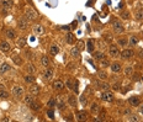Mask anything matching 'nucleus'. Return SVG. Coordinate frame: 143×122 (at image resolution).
I'll use <instances>...</instances> for the list:
<instances>
[{"mask_svg": "<svg viewBox=\"0 0 143 122\" xmlns=\"http://www.w3.org/2000/svg\"><path fill=\"white\" fill-rule=\"evenodd\" d=\"M112 88H114V90H116V91H118V90H120V88H121V85H120V84L117 83V84H115V85H114Z\"/></svg>", "mask_w": 143, "mask_h": 122, "instance_id": "50", "label": "nucleus"}, {"mask_svg": "<svg viewBox=\"0 0 143 122\" xmlns=\"http://www.w3.org/2000/svg\"><path fill=\"white\" fill-rule=\"evenodd\" d=\"M8 97H9V92H8L5 89H0V99L6 100Z\"/></svg>", "mask_w": 143, "mask_h": 122, "instance_id": "29", "label": "nucleus"}, {"mask_svg": "<svg viewBox=\"0 0 143 122\" xmlns=\"http://www.w3.org/2000/svg\"><path fill=\"white\" fill-rule=\"evenodd\" d=\"M94 58L98 59V61H101L102 58H105V54H104L101 51H99V52H94Z\"/></svg>", "mask_w": 143, "mask_h": 122, "instance_id": "30", "label": "nucleus"}, {"mask_svg": "<svg viewBox=\"0 0 143 122\" xmlns=\"http://www.w3.org/2000/svg\"><path fill=\"white\" fill-rule=\"evenodd\" d=\"M133 51L132 49H123L122 52H121V58H123V59H129V58H132L133 57Z\"/></svg>", "mask_w": 143, "mask_h": 122, "instance_id": "5", "label": "nucleus"}, {"mask_svg": "<svg viewBox=\"0 0 143 122\" xmlns=\"http://www.w3.org/2000/svg\"><path fill=\"white\" fill-rule=\"evenodd\" d=\"M25 16H26V19H27L29 21H36V20L38 19V14H37L36 10L32 9V8H26V10H25Z\"/></svg>", "mask_w": 143, "mask_h": 122, "instance_id": "1", "label": "nucleus"}, {"mask_svg": "<svg viewBox=\"0 0 143 122\" xmlns=\"http://www.w3.org/2000/svg\"><path fill=\"white\" fill-rule=\"evenodd\" d=\"M26 69H27V72H29L30 74H33V73L36 72V67H35L33 64H27Z\"/></svg>", "mask_w": 143, "mask_h": 122, "instance_id": "36", "label": "nucleus"}, {"mask_svg": "<svg viewBox=\"0 0 143 122\" xmlns=\"http://www.w3.org/2000/svg\"><path fill=\"white\" fill-rule=\"evenodd\" d=\"M129 113H131V111H129L128 108H127V110H125V115H129Z\"/></svg>", "mask_w": 143, "mask_h": 122, "instance_id": "55", "label": "nucleus"}, {"mask_svg": "<svg viewBox=\"0 0 143 122\" xmlns=\"http://www.w3.org/2000/svg\"><path fill=\"white\" fill-rule=\"evenodd\" d=\"M10 49H11V46H10L9 42H6V41L0 42V51H1V52L6 53V52H9Z\"/></svg>", "mask_w": 143, "mask_h": 122, "instance_id": "6", "label": "nucleus"}, {"mask_svg": "<svg viewBox=\"0 0 143 122\" xmlns=\"http://www.w3.org/2000/svg\"><path fill=\"white\" fill-rule=\"evenodd\" d=\"M121 19L128 20V19H129V13H128V11H122V13H121Z\"/></svg>", "mask_w": 143, "mask_h": 122, "instance_id": "40", "label": "nucleus"}, {"mask_svg": "<svg viewBox=\"0 0 143 122\" xmlns=\"http://www.w3.org/2000/svg\"><path fill=\"white\" fill-rule=\"evenodd\" d=\"M79 101L82 102V105H83V106H85V105H86V97H85L84 95H82V96L79 97Z\"/></svg>", "mask_w": 143, "mask_h": 122, "instance_id": "46", "label": "nucleus"}, {"mask_svg": "<svg viewBox=\"0 0 143 122\" xmlns=\"http://www.w3.org/2000/svg\"><path fill=\"white\" fill-rule=\"evenodd\" d=\"M10 69H11V67H10V64H8V63L0 64V74H4V73L9 72Z\"/></svg>", "mask_w": 143, "mask_h": 122, "instance_id": "19", "label": "nucleus"}, {"mask_svg": "<svg viewBox=\"0 0 143 122\" xmlns=\"http://www.w3.org/2000/svg\"><path fill=\"white\" fill-rule=\"evenodd\" d=\"M134 17H136V20H142L143 19V9H137Z\"/></svg>", "mask_w": 143, "mask_h": 122, "instance_id": "28", "label": "nucleus"}, {"mask_svg": "<svg viewBox=\"0 0 143 122\" xmlns=\"http://www.w3.org/2000/svg\"><path fill=\"white\" fill-rule=\"evenodd\" d=\"M52 76H53V69L48 67V68L43 72V78H44L46 80H49V79H52Z\"/></svg>", "mask_w": 143, "mask_h": 122, "instance_id": "13", "label": "nucleus"}, {"mask_svg": "<svg viewBox=\"0 0 143 122\" xmlns=\"http://www.w3.org/2000/svg\"><path fill=\"white\" fill-rule=\"evenodd\" d=\"M100 65H101V67H109L110 63H109V61H107L106 58H102V59L100 61Z\"/></svg>", "mask_w": 143, "mask_h": 122, "instance_id": "41", "label": "nucleus"}, {"mask_svg": "<svg viewBox=\"0 0 143 122\" xmlns=\"http://www.w3.org/2000/svg\"><path fill=\"white\" fill-rule=\"evenodd\" d=\"M105 40H106L107 42H111V41H112V36H110V35H106V36H105Z\"/></svg>", "mask_w": 143, "mask_h": 122, "instance_id": "51", "label": "nucleus"}, {"mask_svg": "<svg viewBox=\"0 0 143 122\" xmlns=\"http://www.w3.org/2000/svg\"><path fill=\"white\" fill-rule=\"evenodd\" d=\"M133 80H134V81L139 80V76H138V74H134V75H133Z\"/></svg>", "mask_w": 143, "mask_h": 122, "instance_id": "52", "label": "nucleus"}, {"mask_svg": "<svg viewBox=\"0 0 143 122\" xmlns=\"http://www.w3.org/2000/svg\"><path fill=\"white\" fill-rule=\"evenodd\" d=\"M24 80H25L26 83H29V84H32V83H35L36 78H35L32 74H29V75H26V76L24 78Z\"/></svg>", "mask_w": 143, "mask_h": 122, "instance_id": "27", "label": "nucleus"}, {"mask_svg": "<svg viewBox=\"0 0 143 122\" xmlns=\"http://www.w3.org/2000/svg\"><path fill=\"white\" fill-rule=\"evenodd\" d=\"M129 121H131V122H138V121H139V118H138V116L132 115V116H129Z\"/></svg>", "mask_w": 143, "mask_h": 122, "instance_id": "47", "label": "nucleus"}, {"mask_svg": "<svg viewBox=\"0 0 143 122\" xmlns=\"http://www.w3.org/2000/svg\"><path fill=\"white\" fill-rule=\"evenodd\" d=\"M139 112H141V115H143V106H141V108H139Z\"/></svg>", "mask_w": 143, "mask_h": 122, "instance_id": "57", "label": "nucleus"}, {"mask_svg": "<svg viewBox=\"0 0 143 122\" xmlns=\"http://www.w3.org/2000/svg\"><path fill=\"white\" fill-rule=\"evenodd\" d=\"M98 76H99L100 79H102V80H104V79H107V73H106L105 70H101V69H100V70H98Z\"/></svg>", "mask_w": 143, "mask_h": 122, "instance_id": "32", "label": "nucleus"}, {"mask_svg": "<svg viewBox=\"0 0 143 122\" xmlns=\"http://www.w3.org/2000/svg\"><path fill=\"white\" fill-rule=\"evenodd\" d=\"M6 37L10 38V40H14V38L16 37L15 30H14V29H8V30H6Z\"/></svg>", "mask_w": 143, "mask_h": 122, "instance_id": "23", "label": "nucleus"}, {"mask_svg": "<svg viewBox=\"0 0 143 122\" xmlns=\"http://www.w3.org/2000/svg\"><path fill=\"white\" fill-rule=\"evenodd\" d=\"M54 105H56V99L54 97H51L48 100V102H47V106L48 107H54Z\"/></svg>", "mask_w": 143, "mask_h": 122, "instance_id": "39", "label": "nucleus"}, {"mask_svg": "<svg viewBox=\"0 0 143 122\" xmlns=\"http://www.w3.org/2000/svg\"><path fill=\"white\" fill-rule=\"evenodd\" d=\"M47 116H48L49 118H52V120H53V118H54V112H53V110H51V108H49V110L47 111Z\"/></svg>", "mask_w": 143, "mask_h": 122, "instance_id": "49", "label": "nucleus"}, {"mask_svg": "<svg viewBox=\"0 0 143 122\" xmlns=\"http://www.w3.org/2000/svg\"><path fill=\"white\" fill-rule=\"evenodd\" d=\"M58 52H59V48H58V46H56V45H52V46H51V48H49V53H51L52 56H57V54H58Z\"/></svg>", "mask_w": 143, "mask_h": 122, "instance_id": "25", "label": "nucleus"}, {"mask_svg": "<svg viewBox=\"0 0 143 122\" xmlns=\"http://www.w3.org/2000/svg\"><path fill=\"white\" fill-rule=\"evenodd\" d=\"M86 49H88L89 53H93L94 52V41L93 40H89L86 42Z\"/></svg>", "mask_w": 143, "mask_h": 122, "instance_id": "24", "label": "nucleus"}, {"mask_svg": "<svg viewBox=\"0 0 143 122\" xmlns=\"http://www.w3.org/2000/svg\"><path fill=\"white\" fill-rule=\"evenodd\" d=\"M33 32L36 35H43L44 33V27L42 25H36V26H33Z\"/></svg>", "mask_w": 143, "mask_h": 122, "instance_id": "18", "label": "nucleus"}, {"mask_svg": "<svg viewBox=\"0 0 143 122\" xmlns=\"http://www.w3.org/2000/svg\"><path fill=\"white\" fill-rule=\"evenodd\" d=\"M60 29H62V30H65V31H69V30H70V29H69V26H62Z\"/></svg>", "mask_w": 143, "mask_h": 122, "instance_id": "53", "label": "nucleus"}, {"mask_svg": "<svg viewBox=\"0 0 143 122\" xmlns=\"http://www.w3.org/2000/svg\"><path fill=\"white\" fill-rule=\"evenodd\" d=\"M68 104H69L72 107H75V106H77V104H78L77 97H75L74 95H69V96H68Z\"/></svg>", "mask_w": 143, "mask_h": 122, "instance_id": "17", "label": "nucleus"}, {"mask_svg": "<svg viewBox=\"0 0 143 122\" xmlns=\"http://www.w3.org/2000/svg\"><path fill=\"white\" fill-rule=\"evenodd\" d=\"M13 62H14L16 65H21V64H22V59H21L19 56H15V57H13Z\"/></svg>", "mask_w": 143, "mask_h": 122, "instance_id": "35", "label": "nucleus"}, {"mask_svg": "<svg viewBox=\"0 0 143 122\" xmlns=\"http://www.w3.org/2000/svg\"><path fill=\"white\" fill-rule=\"evenodd\" d=\"M30 94H32L33 96H37L40 94V86L38 85H31L30 88Z\"/></svg>", "mask_w": 143, "mask_h": 122, "instance_id": "20", "label": "nucleus"}, {"mask_svg": "<svg viewBox=\"0 0 143 122\" xmlns=\"http://www.w3.org/2000/svg\"><path fill=\"white\" fill-rule=\"evenodd\" d=\"M137 43H138V38H137V37H134V36H133V37H131V38H129V41H128V45H129V46H136Z\"/></svg>", "mask_w": 143, "mask_h": 122, "instance_id": "38", "label": "nucleus"}, {"mask_svg": "<svg viewBox=\"0 0 143 122\" xmlns=\"http://www.w3.org/2000/svg\"><path fill=\"white\" fill-rule=\"evenodd\" d=\"M128 102L132 105V106H138L139 105V97L138 96H131L128 99Z\"/></svg>", "mask_w": 143, "mask_h": 122, "instance_id": "22", "label": "nucleus"}, {"mask_svg": "<svg viewBox=\"0 0 143 122\" xmlns=\"http://www.w3.org/2000/svg\"><path fill=\"white\" fill-rule=\"evenodd\" d=\"M138 57L139 58H143V51H138Z\"/></svg>", "mask_w": 143, "mask_h": 122, "instance_id": "54", "label": "nucleus"}, {"mask_svg": "<svg viewBox=\"0 0 143 122\" xmlns=\"http://www.w3.org/2000/svg\"><path fill=\"white\" fill-rule=\"evenodd\" d=\"M24 101H25V104L26 105H31L32 102H35V97H33V95L32 94H30V95H26L25 97H24Z\"/></svg>", "mask_w": 143, "mask_h": 122, "instance_id": "21", "label": "nucleus"}, {"mask_svg": "<svg viewBox=\"0 0 143 122\" xmlns=\"http://www.w3.org/2000/svg\"><path fill=\"white\" fill-rule=\"evenodd\" d=\"M65 118H67V120H73V116H70V115H69V116H67Z\"/></svg>", "mask_w": 143, "mask_h": 122, "instance_id": "56", "label": "nucleus"}, {"mask_svg": "<svg viewBox=\"0 0 143 122\" xmlns=\"http://www.w3.org/2000/svg\"><path fill=\"white\" fill-rule=\"evenodd\" d=\"M17 27L19 29H21V30H27V27H29V20L25 17V19H19V21H17Z\"/></svg>", "mask_w": 143, "mask_h": 122, "instance_id": "4", "label": "nucleus"}, {"mask_svg": "<svg viewBox=\"0 0 143 122\" xmlns=\"http://www.w3.org/2000/svg\"><path fill=\"white\" fill-rule=\"evenodd\" d=\"M19 46H20L21 48H22V47H25V46H26V38H24V37H22V38L19 41Z\"/></svg>", "mask_w": 143, "mask_h": 122, "instance_id": "45", "label": "nucleus"}, {"mask_svg": "<svg viewBox=\"0 0 143 122\" xmlns=\"http://www.w3.org/2000/svg\"><path fill=\"white\" fill-rule=\"evenodd\" d=\"M70 56L73 58H79L80 57V49L78 47H73L70 49Z\"/></svg>", "mask_w": 143, "mask_h": 122, "instance_id": "16", "label": "nucleus"}, {"mask_svg": "<svg viewBox=\"0 0 143 122\" xmlns=\"http://www.w3.org/2000/svg\"><path fill=\"white\" fill-rule=\"evenodd\" d=\"M112 29H114V31H115L116 33H122V32L125 31L123 25H122L120 21H114V22H112Z\"/></svg>", "mask_w": 143, "mask_h": 122, "instance_id": "3", "label": "nucleus"}, {"mask_svg": "<svg viewBox=\"0 0 143 122\" xmlns=\"http://www.w3.org/2000/svg\"><path fill=\"white\" fill-rule=\"evenodd\" d=\"M75 41H77L75 35H74V33H72V32H68V35L65 36V42H67L68 45H73Z\"/></svg>", "mask_w": 143, "mask_h": 122, "instance_id": "11", "label": "nucleus"}, {"mask_svg": "<svg viewBox=\"0 0 143 122\" xmlns=\"http://www.w3.org/2000/svg\"><path fill=\"white\" fill-rule=\"evenodd\" d=\"M30 107H31V110H32V111H38V110L41 108V105H40L38 102H36V101H35V102H32V104L30 105Z\"/></svg>", "mask_w": 143, "mask_h": 122, "instance_id": "34", "label": "nucleus"}, {"mask_svg": "<svg viewBox=\"0 0 143 122\" xmlns=\"http://www.w3.org/2000/svg\"><path fill=\"white\" fill-rule=\"evenodd\" d=\"M100 99H101L102 101H106V102H111V101H114V94L106 90L105 92H102V94L100 95Z\"/></svg>", "mask_w": 143, "mask_h": 122, "instance_id": "2", "label": "nucleus"}, {"mask_svg": "<svg viewBox=\"0 0 143 122\" xmlns=\"http://www.w3.org/2000/svg\"><path fill=\"white\" fill-rule=\"evenodd\" d=\"M80 51H83L84 48H85V43H84V41H82V40H79L78 41V46H77Z\"/></svg>", "mask_w": 143, "mask_h": 122, "instance_id": "44", "label": "nucleus"}, {"mask_svg": "<svg viewBox=\"0 0 143 122\" xmlns=\"http://www.w3.org/2000/svg\"><path fill=\"white\" fill-rule=\"evenodd\" d=\"M13 94H14L16 97H21V96L24 95V88H21V86H14Z\"/></svg>", "mask_w": 143, "mask_h": 122, "instance_id": "12", "label": "nucleus"}, {"mask_svg": "<svg viewBox=\"0 0 143 122\" xmlns=\"http://www.w3.org/2000/svg\"><path fill=\"white\" fill-rule=\"evenodd\" d=\"M99 89H101V90H109L111 86H110V84H107V83H102V81H96V84H95Z\"/></svg>", "mask_w": 143, "mask_h": 122, "instance_id": "15", "label": "nucleus"}, {"mask_svg": "<svg viewBox=\"0 0 143 122\" xmlns=\"http://www.w3.org/2000/svg\"><path fill=\"white\" fill-rule=\"evenodd\" d=\"M117 43H118L120 46H126L128 42H127L126 38H118V40H117Z\"/></svg>", "mask_w": 143, "mask_h": 122, "instance_id": "43", "label": "nucleus"}, {"mask_svg": "<svg viewBox=\"0 0 143 122\" xmlns=\"http://www.w3.org/2000/svg\"><path fill=\"white\" fill-rule=\"evenodd\" d=\"M41 64L44 65V67H48V65H49V58L46 57V56H43V57L41 58Z\"/></svg>", "mask_w": 143, "mask_h": 122, "instance_id": "33", "label": "nucleus"}, {"mask_svg": "<svg viewBox=\"0 0 143 122\" xmlns=\"http://www.w3.org/2000/svg\"><path fill=\"white\" fill-rule=\"evenodd\" d=\"M101 108H100V106L96 104V102H94V104H91V107H90V111L93 112V113H99V111H100Z\"/></svg>", "mask_w": 143, "mask_h": 122, "instance_id": "26", "label": "nucleus"}, {"mask_svg": "<svg viewBox=\"0 0 143 122\" xmlns=\"http://www.w3.org/2000/svg\"><path fill=\"white\" fill-rule=\"evenodd\" d=\"M65 85H67V88H69V89H73V86H74V80L68 79L67 83H65Z\"/></svg>", "mask_w": 143, "mask_h": 122, "instance_id": "42", "label": "nucleus"}, {"mask_svg": "<svg viewBox=\"0 0 143 122\" xmlns=\"http://www.w3.org/2000/svg\"><path fill=\"white\" fill-rule=\"evenodd\" d=\"M57 106H58L59 110H64V108H65V104H64L63 101H58V105H57Z\"/></svg>", "mask_w": 143, "mask_h": 122, "instance_id": "48", "label": "nucleus"}, {"mask_svg": "<svg viewBox=\"0 0 143 122\" xmlns=\"http://www.w3.org/2000/svg\"><path fill=\"white\" fill-rule=\"evenodd\" d=\"M64 86H65V84H64L62 80H54V81H53V88H54V90L60 91V90L64 89Z\"/></svg>", "mask_w": 143, "mask_h": 122, "instance_id": "10", "label": "nucleus"}, {"mask_svg": "<svg viewBox=\"0 0 143 122\" xmlns=\"http://www.w3.org/2000/svg\"><path fill=\"white\" fill-rule=\"evenodd\" d=\"M125 74H126L127 76H129V75H132V74H133V68H132L131 65H128V67H126V68H125Z\"/></svg>", "mask_w": 143, "mask_h": 122, "instance_id": "37", "label": "nucleus"}, {"mask_svg": "<svg viewBox=\"0 0 143 122\" xmlns=\"http://www.w3.org/2000/svg\"><path fill=\"white\" fill-rule=\"evenodd\" d=\"M109 53H110V56L111 57H117V56H120V51H118V48H117V46H110L109 47Z\"/></svg>", "mask_w": 143, "mask_h": 122, "instance_id": "9", "label": "nucleus"}, {"mask_svg": "<svg viewBox=\"0 0 143 122\" xmlns=\"http://www.w3.org/2000/svg\"><path fill=\"white\" fill-rule=\"evenodd\" d=\"M13 5H14V1H13V0H1V8H3L4 10L11 9Z\"/></svg>", "mask_w": 143, "mask_h": 122, "instance_id": "8", "label": "nucleus"}, {"mask_svg": "<svg viewBox=\"0 0 143 122\" xmlns=\"http://www.w3.org/2000/svg\"><path fill=\"white\" fill-rule=\"evenodd\" d=\"M110 67H111V70H112L114 73H118V72H121V68H122L121 63H118V62H115V63H112Z\"/></svg>", "mask_w": 143, "mask_h": 122, "instance_id": "14", "label": "nucleus"}, {"mask_svg": "<svg viewBox=\"0 0 143 122\" xmlns=\"http://www.w3.org/2000/svg\"><path fill=\"white\" fill-rule=\"evenodd\" d=\"M77 120L78 121H86L88 120V112L82 110V111H78L77 112Z\"/></svg>", "mask_w": 143, "mask_h": 122, "instance_id": "7", "label": "nucleus"}, {"mask_svg": "<svg viewBox=\"0 0 143 122\" xmlns=\"http://www.w3.org/2000/svg\"><path fill=\"white\" fill-rule=\"evenodd\" d=\"M106 117H107V112L105 110H100L99 111V118H100V121H105Z\"/></svg>", "mask_w": 143, "mask_h": 122, "instance_id": "31", "label": "nucleus"}]
</instances>
